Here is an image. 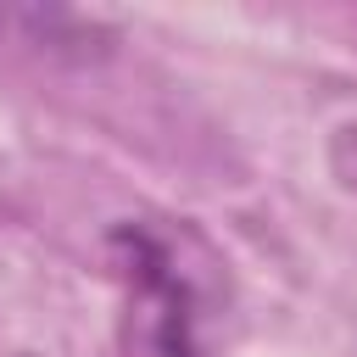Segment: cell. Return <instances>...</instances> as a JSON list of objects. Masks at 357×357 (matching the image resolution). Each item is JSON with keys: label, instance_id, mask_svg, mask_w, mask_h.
Masks as SVG:
<instances>
[{"label": "cell", "instance_id": "cell-1", "mask_svg": "<svg viewBox=\"0 0 357 357\" xmlns=\"http://www.w3.org/2000/svg\"><path fill=\"white\" fill-rule=\"evenodd\" d=\"M112 262L128 290V357H201L195 340V284L173 257V240L151 223L112 229Z\"/></svg>", "mask_w": 357, "mask_h": 357}, {"label": "cell", "instance_id": "cell-2", "mask_svg": "<svg viewBox=\"0 0 357 357\" xmlns=\"http://www.w3.org/2000/svg\"><path fill=\"white\" fill-rule=\"evenodd\" d=\"M329 173H335L340 190L357 195V123H340L329 134Z\"/></svg>", "mask_w": 357, "mask_h": 357}]
</instances>
